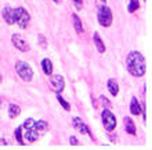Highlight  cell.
Wrapping results in <instances>:
<instances>
[{
  "label": "cell",
  "mask_w": 152,
  "mask_h": 150,
  "mask_svg": "<svg viewBox=\"0 0 152 150\" xmlns=\"http://www.w3.org/2000/svg\"><path fill=\"white\" fill-rule=\"evenodd\" d=\"M126 67L127 71L132 74L133 77L140 78L142 77L147 71V64H145V58L140 52H132L129 53L127 58H126Z\"/></svg>",
  "instance_id": "6da1fadb"
},
{
  "label": "cell",
  "mask_w": 152,
  "mask_h": 150,
  "mask_svg": "<svg viewBox=\"0 0 152 150\" xmlns=\"http://www.w3.org/2000/svg\"><path fill=\"white\" fill-rule=\"evenodd\" d=\"M35 122L36 121H33L32 118H28V120L24 122V126H22V129L25 131V139H26L28 142H31V143L36 142L37 138L40 136L39 132H37V129H36Z\"/></svg>",
  "instance_id": "7a4b0ae2"
},
{
  "label": "cell",
  "mask_w": 152,
  "mask_h": 150,
  "mask_svg": "<svg viewBox=\"0 0 152 150\" xmlns=\"http://www.w3.org/2000/svg\"><path fill=\"white\" fill-rule=\"evenodd\" d=\"M15 71L22 81H25V82L32 81L33 71H32V68L29 67V64H26L25 61H22V60L15 61Z\"/></svg>",
  "instance_id": "3957f363"
},
{
  "label": "cell",
  "mask_w": 152,
  "mask_h": 150,
  "mask_svg": "<svg viewBox=\"0 0 152 150\" xmlns=\"http://www.w3.org/2000/svg\"><path fill=\"white\" fill-rule=\"evenodd\" d=\"M97 17H98L100 25L104 27V28H108L109 25L112 24V11H111L109 7H107L105 4H101L100 6L98 13H97Z\"/></svg>",
  "instance_id": "277c9868"
},
{
  "label": "cell",
  "mask_w": 152,
  "mask_h": 150,
  "mask_svg": "<svg viewBox=\"0 0 152 150\" xmlns=\"http://www.w3.org/2000/svg\"><path fill=\"white\" fill-rule=\"evenodd\" d=\"M29 13L25 10L24 7H17L14 10V22L20 25V28H26L29 24Z\"/></svg>",
  "instance_id": "5b68a950"
},
{
  "label": "cell",
  "mask_w": 152,
  "mask_h": 150,
  "mask_svg": "<svg viewBox=\"0 0 152 150\" xmlns=\"http://www.w3.org/2000/svg\"><path fill=\"white\" fill-rule=\"evenodd\" d=\"M101 117H102V124H104V128L108 132L113 131L116 128V117L113 115L109 110H104L102 114H101Z\"/></svg>",
  "instance_id": "8992f818"
},
{
  "label": "cell",
  "mask_w": 152,
  "mask_h": 150,
  "mask_svg": "<svg viewBox=\"0 0 152 150\" xmlns=\"http://www.w3.org/2000/svg\"><path fill=\"white\" fill-rule=\"evenodd\" d=\"M11 42H12V45L15 46L18 50H21V52H28L29 50L26 39H25L22 35H20V33H14L11 36Z\"/></svg>",
  "instance_id": "52a82bcc"
},
{
  "label": "cell",
  "mask_w": 152,
  "mask_h": 150,
  "mask_svg": "<svg viewBox=\"0 0 152 150\" xmlns=\"http://www.w3.org/2000/svg\"><path fill=\"white\" fill-rule=\"evenodd\" d=\"M50 88H51L56 93H61L65 88V81L61 75H53L50 79Z\"/></svg>",
  "instance_id": "ba28073f"
},
{
  "label": "cell",
  "mask_w": 152,
  "mask_h": 150,
  "mask_svg": "<svg viewBox=\"0 0 152 150\" xmlns=\"http://www.w3.org/2000/svg\"><path fill=\"white\" fill-rule=\"evenodd\" d=\"M123 124H124V128H126V132L130 135H136L137 134V129H136V125L130 117H124L123 118Z\"/></svg>",
  "instance_id": "9c48e42d"
},
{
  "label": "cell",
  "mask_w": 152,
  "mask_h": 150,
  "mask_svg": "<svg viewBox=\"0 0 152 150\" xmlns=\"http://www.w3.org/2000/svg\"><path fill=\"white\" fill-rule=\"evenodd\" d=\"M141 110H142V106L138 103L137 98H132V101H130V113L133 115H140Z\"/></svg>",
  "instance_id": "30bf717a"
},
{
  "label": "cell",
  "mask_w": 152,
  "mask_h": 150,
  "mask_svg": "<svg viewBox=\"0 0 152 150\" xmlns=\"http://www.w3.org/2000/svg\"><path fill=\"white\" fill-rule=\"evenodd\" d=\"M3 18H4V21L7 22V24H14V10L12 8H10V7H6V8H3Z\"/></svg>",
  "instance_id": "8fae6325"
},
{
  "label": "cell",
  "mask_w": 152,
  "mask_h": 150,
  "mask_svg": "<svg viewBox=\"0 0 152 150\" xmlns=\"http://www.w3.org/2000/svg\"><path fill=\"white\" fill-rule=\"evenodd\" d=\"M107 86H108L109 93L112 95V96H116V95L119 93V85H118V82H116L113 78H111V79H109L108 83H107Z\"/></svg>",
  "instance_id": "7c38bea8"
},
{
  "label": "cell",
  "mask_w": 152,
  "mask_h": 150,
  "mask_svg": "<svg viewBox=\"0 0 152 150\" xmlns=\"http://www.w3.org/2000/svg\"><path fill=\"white\" fill-rule=\"evenodd\" d=\"M42 68H43L46 75H51L53 74V63L50 58H43L42 61Z\"/></svg>",
  "instance_id": "4fadbf2b"
},
{
  "label": "cell",
  "mask_w": 152,
  "mask_h": 150,
  "mask_svg": "<svg viewBox=\"0 0 152 150\" xmlns=\"http://www.w3.org/2000/svg\"><path fill=\"white\" fill-rule=\"evenodd\" d=\"M21 114V109H20V106L18 104H10L8 106V117L10 118H15V117H18Z\"/></svg>",
  "instance_id": "5bb4252c"
},
{
  "label": "cell",
  "mask_w": 152,
  "mask_h": 150,
  "mask_svg": "<svg viewBox=\"0 0 152 150\" xmlns=\"http://www.w3.org/2000/svg\"><path fill=\"white\" fill-rule=\"evenodd\" d=\"M93 39H94V43H96V46H97V50L100 53H104L105 52V46H104V42L101 41V38H100V35L98 33H94V36H93Z\"/></svg>",
  "instance_id": "9a60e30c"
},
{
  "label": "cell",
  "mask_w": 152,
  "mask_h": 150,
  "mask_svg": "<svg viewBox=\"0 0 152 150\" xmlns=\"http://www.w3.org/2000/svg\"><path fill=\"white\" fill-rule=\"evenodd\" d=\"M35 125H36V129L39 132V135L46 134V131L48 128V124L46 121H37V122H35Z\"/></svg>",
  "instance_id": "2e32d148"
},
{
  "label": "cell",
  "mask_w": 152,
  "mask_h": 150,
  "mask_svg": "<svg viewBox=\"0 0 152 150\" xmlns=\"http://www.w3.org/2000/svg\"><path fill=\"white\" fill-rule=\"evenodd\" d=\"M72 18H73V27H75L76 32L82 33V32H83V27H82V21H80V18L76 16V14H73Z\"/></svg>",
  "instance_id": "e0dca14e"
},
{
  "label": "cell",
  "mask_w": 152,
  "mask_h": 150,
  "mask_svg": "<svg viewBox=\"0 0 152 150\" xmlns=\"http://www.w3.org/2000/svg\"><path fill=\"white\" fill-rule=\"evenodd\" d=\"M138 7H140V1L138 0H130L127 10H129V13H134V11H137Z\"/></svg>",
  "instance_id": "ac0fdd59"
},
{
  "label": "cell",
  "mask_w": 152,
  "mask_h": 150,
  "mask_svg": "<svg viewBox=\"0 0 152 150\" xmlns=\"http://www.w3.org/2000/svg\"><path fill=\"white\" fill-rule=\"evenodd\" d=\"M57 100L60 101V103H61V106H62V107H64V109L66 110V111H68V110H71V104H69L68 101L65 100V99L62 98V96H61L60 93H57Z\"/></svg>",
  "instance_id": "d6986e66"
},
{
  "label": "cell",
  "mask_w": 152,
  "mask_h": 150,
  "mask_svg": "<svg viewBox=\"0 0 152 150\" xmlns=\"http://www.w3.org/2000/svg\"><path fill=\"white\" fill-rule=\"evenodd\" d=\"M83 124H84V122L82 121L79 117H73L72 118V125H73V128H76L77 131L82 128V125H83Z\"/></svg>",
  "instance_id": "ffe728a7"
},
{
  "label": "cell",
  "mask_w": 152,
  "mask_h": 150,
  "mask_svg": "<svg viewBox=\"0 0 152 150\" xmlns=\"http://www.w3.org/2000/svg\"><path fill=\"white\" fill-rule=\"evenodd\" d=\"M15 139L18 140L20 145H24V140H22V126H18L15 129Z\"/></svg>",
  "instance_id": "44dd1931"
},
{
  "label": "cell",
  "mask_w": 152,
  "mask_h": 150,
  "mask_svg": "<svg viewBox=\"0 0 152 150\" xmlns=\"http://www.w3.org/2000/svg\"><path fill=\"white\" fill-rule=\"evenodd\" d=\"M69 142H71V145H79V142H77V139L75 138V136H71V139H69Z\"/></svg>",
  "instance_id": "7402d4cb"
},
{
  "label": "cell",
  "mask_w": 152,
  "mask_h": 150,
  "mask_svg": "<svg viewBox=\"0 0 152 150\" xmlns=\"http://www.w3.org/2000/svg\"><path fill=\"white\" fill-rule=\"evenodd\" d=\"M39 39H40V43H42V46H43V47H46V39H44L43 35H39Z\"/></svg>",
  "instance_id": "603a6c76"
},
{
  "label": "cell",
  "mask_w": 152,
  "mask_h": 150,
  "mask_svg": "<svg viewBox=\"0 0 152 150\" xmlns=\"http://www.w3.org/2000/svg\"><path fill=\"white\" fill-rule=\"evenodd\" d=\"M73 1L76 3V7H77V8L82 7V3H83V0H73Z\"/></svg>",
  "instance_id": "cb8c5ba5"
},
{
  "label": "cell",
  "mask_w": 152,
  "mask_h": 150,
  "mask_svg": "<svg viewBox=\"0 0 152 150\" xmlns=\"http://www.w3.org/2000/svg\"><path fill=\"white\" fill-rule=\"evenodd\" d=\"M101 101L105 104V107H108L109 106V101H108V99H105V98H101Z\"/></svg>",
  "instance_id": "d4e9b609"
},
{
  "label": "cell",
  "mask_w": 152,
  "mask_h": 150,
  "mask_svg": "<svg viewBox=\"0 0 152 150\" xmlns=\"http://www.w3.org/2000/svg\"><path fill=\"white\" fill-rule=\"evenodd\" d=\"M6 145H7V142L3 138H0V146H6Z\"/></svg>",
  "instance_id": "484cf974"
},
{
  "label": "cell",
  "mask_w": 152,
  "mask_h": 150,
  "mask_svg": "<svg viewBox=\"0 0 152 150\" xmlns=\"http://www.w3.org/2000/svg\"><path fill=\"white\" fill-rule=\"evenodd\" d=\"M97 1H98L100 4H105V1H107V0H97Z\"/></svg>",
  "instance_id": "4316f807"
},
{
  "label": "cell",
  "mask_w": 152,
  "mask_h": 150,
  "mask_svg": "<svg viewBox=\"0 0 152 150\" xmlns=\"http://www.w3.org/2000/svg\"><path fill=\"white\" fill-rule=\"evenodd\" d=\"M0 82H1V75H0Z\"/></svg>",
  "instance_id": "83f0119b"
}]
</instances>
